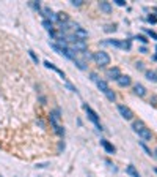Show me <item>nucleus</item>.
<instances>
[{"instance_id": "nucleus-15", "label": "nucleus", "mask_w": 157, "mask_h": 177, "mask_svg": "<svg viewBox=\"0 0 157 177\" xmlns=\"http://www.w3.org/2000/svg\"><path fill=\"white\" fill-rule=\"evenodd\" d=\"M58 21L60 22H64V24H66V22H69V17H68V14L66 13H58Z\"/></svg>"}, {"instance_id": "nucleus-27", "label": "nucleus", "mask_w": 157, "mask_h": 177, "mask_svg": "<svg viewBox=\"0 0 157 177\" xmlns=\"http://www.w3.org/2000/svg\"><path fill=\"white\" fill-rule=\"evenodd\" d=\"M154 171H156V174H157V168H156V169H154Z\"/></svg>"}, {"instance_id": "nucleus-13", "label": "nucleus", "mask_w": 157, "mask_h": 177, "mask_svg": "<svg viewBox=\"0 0 157 177\" xmlns=\"http://www.w3.org/2000/svg\"><path fill=\"white\" fill-rule=\"evenodd\" d=\"M126 171H127V174H131L132 177H140V176H138V172H137V169H135V166H133V165H129Z\"/></svg>"}, {"instance_id": "nucleus-25", "label": "nucleus", "mask_w": 157, "mask_h": 177, "mask_svg": "<svg viewBox=\"0 0 157 177\" xmlns=\"http://www.w3.org/2000/svg\"><path fill=\"white\" fill-rule=\"evenodd\" d=\"M115 29H116V27H115V25H107V29H105V30H107V32H115Z\"/></svg>"}, {"instance_id": "nucleus-16", "label": "nucleus", "mask_w": 157, "mask_h": 177, "mask_svg": "<svg viewBox=\"0 0 157 177\" xmlns=\"http://www.w3.org/2000/svg\"><path fill=\"white\" fill-rule=\"evenodd\" d=\"M146 76H148L149 81H152V82H157V74L154 73V71H146Z\"/></svg>"}, {"instance_id": "nucleus-19", "label": "nucleus", "mask_w": 157, "mask_h": 177, "mask_svg": "<svg viewBox=\"0 0 157 177\" xmlns=\"http://www.w3.org/2000/svg\"><path fill=\"white\" fill-rule=\"evenodd\" d=\"M148 21H149V22H151V24H156V22H157V17H156V16H152V14H151V16H148Z\"/></svg>"}, {"instance_id": "nucleus-4", "label": "nucleus", "mask_w": 157, "mask_h": 177, "mask_svg": "<svg viewBox=\"0 0 157 177\" xmlns=\"http://www.w3.org/2000/svg\"><path fill=\"white\" fill-rule=\"evenodd\" d=\"M118 111H119V114H121L126 120H131L132 117H133V112L129 109L127 106H124V104H119V106H118Z\"/></svg>"}, {"instance_id": "nucleus-28", "label": "nucleus", "mask_w": 157, "mask_h": 177, "mask_svg": "<svg viewBox=\"0 0 157 177\" xmlns=\"http://www.w3.org/2000/svg\"><path fill=\"white\" fill-rule=\"evenodd\" d=\"M156 51H157V46H156Z\"/></svg>"}, {"instance_id": "nucleus-6", "label": "nucleus", "mask_w": 157, "mask_h": 177, "mask_svg": "<svg viewBox=\"0 0 157 177\" xmlns=\"http://www.w3.org/2000/svg\"><path fill=\"white\" fill-rule=\"evenodd\" d=\"M43 13H44V16L47 17V21H50V22H55V21H58V16L55 14V13L50 10L49 7H44L43 8Z\"/></svg>"}, {"instance_id": "nucleus-9", "label": "nucleus", "mask_w": 157, "mask_h": 177, "mask_svg": "<svg viewBox=\"0 0 157 177\" xmlns=\"http://www.w3.org/2000/svg\"><path fill=\"white\" fill-rule=\"evenodd\" d=\"M44 65H46V68H49V70H54V71H57V73H58L60 76H61L63 79L66 78V76H64V73H63V71H61V70H58V68L55 66L54 63H50V62H47V60H46V62H44Z\"/></svg>"}, {"instance_id": "nucleus-8", "label": "nucleus", "mask_w": 157, "mask_h": 177, "mask_svg": "<svg viewBox=\"0 0 157 177\" xmlns=\"http://www.w3.org/2000/svg\"><path fill=\"white\" fill-rule=\"evenodd\" d=\"M107 76L110 79H115L116 81L119 76H121V73H119V68H110V70L107 71Z\"/></svg>"}, {"instance_id": "nucleus-20", "label": "nucleus", "mask_w": 157, "mask_h": 177, "mask_svg": "<svg viewBox=\"0 0 157 177\" xmlns=\"http://www.w3.org/2000/svg\"><path fill=\"white\" fill-rule=\"evenodd\" d=\"M71 3L74 7H80L82 5V0H71Z\"/></svg>"}, {"instance_id": "nucleus-11", "label": "nucleus", "mask_w": 157, "mask_h": 177, "mask_svg": "<svg viewBox=\"0 0 157 177\" xmlns=\"http://www.w3.org/2000/svg\"><path fill=\"white\" fill-rule=\"evenodd\" d=\"M133 90H135V93L138 95V97H145L146 95V89H145V85H141V84H135Z\"/></svg>"}, {"instance_id": "nucleus-23", "label": "nucleus", "mask_w": 157, "mask_h": 177, "mask_svg": "<svg viewBox=\"0 0 157 177\" xmlns=\"http://www.w3.org/2000/svg\"><path fill=\"white\" fill-rule=\"evenodd\" d=\"M137 40H140L141 43H148V40H146L145 37H143V35H138V37H137Z\"/></svg>"}, {"instance_id": "nucleus-7", "label": "nucleus", "mask_w": 157, "mask_h": 177, "mask_svg": "<svg viewBox=\"0 0 157 177\" xmlns=\"http://www.w3.org/2000/svg\"><path fill=\"white\" fill-rule=\"evenodd\" d=\"M101 146L105 149V152H107V153H115V147L108 142L107 139H101Z\"/></svg>"}, {"instance_id": "nucleus-26", "label": "nucleus", "mask_w": 157, "mask_h": 177, "mask_svg": "<svg viewBox=\"0 0 157 177\" xmlns=\"http://www.w3.org/2000/svg\"><path fill=\"white\" fill-rule=\"evenodd\" d=\"M154 153H156V158H157V149H156V152H154Z\"/></svg>"}, {"instance_id": "nucleus-17", "label": "nucleus", "mask_w": 157, "mask_h": 177, "mask_svg": "<svg viewBox=\"0 0 157 177\" xmlns=\"http://www.w3.org/2000/svg\"><path fill=\"white\" fill-rule=\"evenodd\" d=\"M43 25H44V29H46V30L52 32V22H50V21H47V19L43 21Z\"/></svg>"}, {"instance_id": "nucleus-14", "label": "nucleus", "mask_w": 157, "mask_h": 177, "mask_svg": "<svg viewBox=\"0 0 157 177\" xmlns=\"http://www.w3.org/2000/svg\"><path fill=\"white\" fill-rule=\"evenodd\" d=\"M104 93H105V97H107V98L110 100V101H115V98H116V95H115V92H113V90L110 89V87H108L107 90H105Z\"/></svg>"}, {"instance_id": "nucleus-10", "label": "nucleus", "mask_w": 157, "mask_h": 177, "mask_svg": "<svg viewBox=\"0 0 157 177\" xmlns=\"http://www.w3.org/2000/svg\"><path fill=\"white\" fill-rule=\"evenodd\" d=\"M116 81H118V84L121 85V87H127V85H131V78H129V76H119Z\"/></svg>"}, {"instance_id": "nucleus-22", "label": "nucleus", "mask_w": 157, "mask_h": 177, "mask_svg": "<svg viewBox=\"0 0 157 177\" xmlns=\"http://www.w3.org/2000/svg\"><path fill=\"white\" fill-rule=\"evenodd\" d=\"M141 147H143V150H145V152L148 153V155H152V153H151V150H149V149H148V147H146V146H145V144H143V142H141Z\"/></svg>"}, {"instance_id": "nucleus-24", "label": "nucleus", "mask_w": 157, "mask_h": 177, "mask_svg": "<svg viewBox=\"0 0 157 177\" xmlns=\"http://www.w3.org/2000/svg\"><path fill=\"white\" fill-rule=\"evenodd\" d=\"M115 2H116V5H119V7H124V5H126V2H124V0H115Z\"/></svg>"}, {"instance_id": "nucleus-5", "label": "nucleus", "mask_w": 157, "mask_h": 177, "mask_svg": "<svg viewBox=\"0 0 157 177\" xmlns=\"http://www.w3.org/2000/svg\"><path fill=\"white\" fill-rule=\"evenodd\" d=\"M108 44H112V46H116V48H123V49H131V41H127V40H123V41H116V40H110L107 41Z\"/></svg>"}, {"instance_id": "nucleus-21", "label": "nucleus", "mask_w": 157, "mask_h": 177, "mask_svg": "<svg viewBox=\"0 0 157 177\" xmlns=\"http://www.w3.org/2000/svg\"><path fill=\"white\" fill-rule=\"evenodd\" d=\"M29 54H30V57H31V59H33V60H35L36 63H38V57H36V54H35L33 51H29Z\"/></svg>"}, {"instance_id": "nucleus-2", "label": "nucleus", "mask_w": 157, "mask_h": 177, "mask_svg": "<svg viewBox=\"0 0 157 177\" xmlns=\"http://www.w3.org/2000/svg\"><path fill=\"white\" fill-rule=\"evenodd\" d=\"M93 59H94V62L98 63L99 66H107L108 63H110V56H108L107 52H104V51L94 52L93 54Z\"/></svg>"}, {"instance_id": "nucleus-1", "label": "nucleus", "mask_w": 157, "mask_h": 177, "mask_svg": "<svg viewBox=\"0 0 157 177\" xmlns=\"http://www.w3.org/2000/svg\"><path fill=\"white\" fill-rule=\"evenodd\" d=\"M132 128H133V131H135V133H138V136H140V138H141L143 141H151V138H152L151 130H149V128H146L145 124H143L141 120L133 122Z\"/></svg>"}, {"instance_id": "nucleus-18", "label": "nucleus", "mask_w": 157, "mask_h": 177, "mask_svg": "<svg viewBox=\"0 0 157 177\" xmlns=\"http://www.w3.org/2000/svg\"><path fill=\"white\" fill-rule=\"evenodd\" d=\"M146 33L149 35L151 38H154V40H157V33H156V32H152V30H146Z\"/></svg>"}, {"instance_id": "nucleus-12", "label": "nucleus", "mask_w": 157, "mask_h": 177, "mask_svg": "<svg viewBox=\"0 0 157 177\" xmlns=\"http://www.w3.org/2000/svg\"><path fill=\"white\" fill-rule=\"evenodd\" d=\"M99 7L104 13H112V5L108 2H99Z\"/></svg>"}, {"instance_id": "nucleus-29", "label": "nucleus", "mask_w": 157, "mask_h": 177, "mask_svg": "<svg viewBox=\"0 0 157 177\" xmlns=\"http://www.w3.org/2000/svg\"><path fill=\"white\" fill-rule=\"evenodd\" d=\"M0 177H2V176H0Z\"/></svg>"}, {"instance_id": "nucleus-3", "label": "nucleus", "mask_w": 157, "mask_h": 177, "mask_svg": "<svg viewBox=\"0 0 157 177\" xmlns=\"http://www.w3.org/2000/svg\"><path fill=\"white\" fill-rule=\"evenodd\" d=\"M83 109L86 111V114H88V119L93 122V124L98 126V130H102V126H101V124H99V116L96 114V112L91 109V108L88 106V104H83Z\"/></svg>"}]
</instances>
